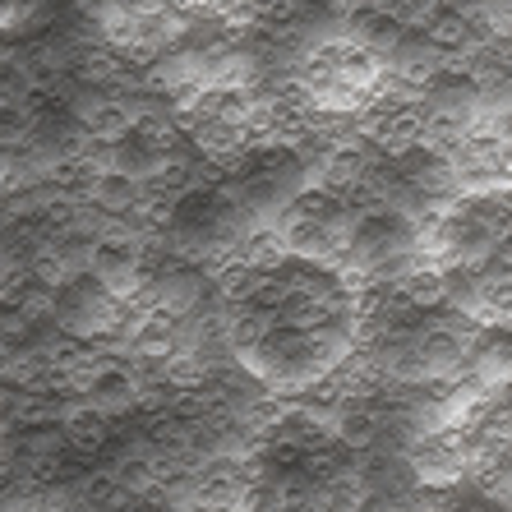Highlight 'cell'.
<instances>
[{"instance_id": "1", "label": "cell", "mask_w": 512, "mask_h": 512, "mask_svg": "<svg viewBox=\"0 0 512 512\" xmlns=\"http://www.w3.org/2000/svg\"><path fill=\"white\" fill-rule=\"evenodd\" d=\"M217 319L240 370L268 393H314L356 360L360 282L268 240L222 268Z\"/></svg>"}, {"instance_id": "2", "label": "cell", "mask_w": 512, "mask_h": 512, "mask_svg": "<svg viewBox=\"0 0 512 512\" xmlns=\"http://www.w3.org/2000/svg\"><path fill=\"white\" fill-rule=\"evenodd\" d=\"M480 323L457 305L425 263L360 282L356 360L379 379L425 388L471 360Z\"/></svg>"}, {"instance_id": "3", "label": "cell", "mask_w": 512, "mask_h": 512, "mask_svg": "<svg viewBox=\"0 0 512 512\" xmlns=\"http://www.w3.org/2000/svg\"><path fill=\"white\" fill-rule=\"evenodd\" d=\"M236 466V512H365L370 503L360 443L319 411L263 420Z\"/></svg>"}, {"instance_id": "4", "label": "cell", "mask_w": 512, "mask_h": 512, "mask_svg": "<svg viewBox=\"0 0 512 512\" xmlns=\"http://www.w3.org/2000/svg\"><path fill=\"white\" fill-rule=\"evenodd\" d=\"M425 268L480 328L512 323V185H471L425 217Z\"/></svg>"}, {"instance_id": "5", "label": "cell", "mask_w": 512, "mask_h": 512, "mask_svg": "<svg viewBox=\"0 0 512 512\" xmlns=\"http://www.w3.org/2000/svg\"><path fill=\"white\" fill-rule=\"evenodd\" d=\"M296 93L319 116H360L383 93V65L370 47H360L351 37H333L300 60Z\"/></svg>"}, {"instance_id": "6", "label": "cell", "mask_w": 512, "mask_h": 512, "mask_svg": "<svg viewBox=\"0 0 512 512\" xmlns=\"http://www.w3.org/2000/svg\"><path fill=\"white\" fill-rule=\"evenodd\" d=\"M453 443L462 453V471H476L485 489L512 499V374L471 397L453 425Z\"/></svg>"}, {"instance_id": "7", "label": "cell", "mask_w": 512, "mask_h": 512, "mask_svg": "<svg viewBox=\"0 0 512 512\" xmlns=\"http://www.w3.org/2000/svg\"><path fill=\"white\" fill-rule=\"evenodd\" d=\"M190 5H213V0H190Z\"/></svg>"}]
</instances>
